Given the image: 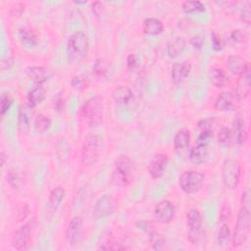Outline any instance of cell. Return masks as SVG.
I'll list each match as a JSON object with an SVG mask.
<instances>
[{
  "label": "cell",
  "mask_w": 251,
  "mask_h": 251,
  "mask_svg": "<svg viewBox=\"0 0 251 251\" xmlns=\"http://www.w3.org/2000/svg\"><path fill=\"white\" fill-rule=\"evenodd\" d=\"M134 166L132 159L128 156H119L115 163L111 174L110 182L113 186L119 188H126L133 181Z\"/></svg>",
  "instance_id": "obj_1"
},
{
  "label": "cell",
  "mask_w": 251,
  "mask_h": 251,
  "mask_svg": "<svg viewBox=\"0 0 251 251\" xmlns=\"http://www.w3.org/2000/svg\"><path fill=\"white\" fill-rule=\"evenodd\" d=\"M89 41L88 35L82 31H76L70 35L67 43V56L70 62L80 63L89 53Z\"/></svg>",
  "instance_id": "obj_2"
},
{
  "label": "cell",
  "mask_w": 251,
  "mask_h": 251,
  "mask_svg": "<svg viewBox=\"0 0 251 251\" xmlns=\"http://www.w3.org/2000/svg\"><path fill=\"white\" fill-rule=\"evenodd\" d=\"M80 115L82 120L88 127H99L103 123L104 117L103 100L99 96L89 98L83 105Z\"/></svg>",
  "instance_id": "obj_3"
},
{
  "label": "cell",
  "mask_w": 251,
  "mask_h": 251,
  "mask_svg": "<svg viewBox=\"0 0 251 251\" xmlns=\"http://www.w3.org/2000/svg\"><path fill=\"white\" fill-rule=\"evenodd\" d=\"M104 149L103 138L96 134L90 133L86 136L82 149V162L86 167L95 165L100 159Z\"/></svg>",
  "instance_id": "obj_4"
},
{
  "label": "cell",
  "mask_w": 251,
  "mask_h": 251,
  "mask_svg": "<svg viewBox=\"0 0 251 251\" xmlns=\"http://www.w3.org/2000/svg\"><path fill=\"white\" fill-rule=\"evenodd\" d=\"M250 233V211L248 207L241 206L237 214V220L233 236V244L236 247L244 244Z\"/></svg>",
  "instance_id": "obj_5"
},
{
  "label": "cell",
  "mask_w": 251,
  "mask_h": 251,
  "mask_svg": "<svg viewBox=\"0 0 251 251\" xmlns=\"http://www.w3.org/2000/svg\"><path fill=\"white\" fill-rule=\"evenodd\" d=\"M241 176V166L238 160L227 159L222 167V178L226 188L235 190L237 188Z\"/></svg>",
  "instance_id": "obj_6"
},
{
  "label": "cell",
  "mask_w": 251,
  "mask_h": 251,
  "mask_svg": "<svg viewBox=\"0 0 251 251\" xmlns=\"http://www.w3.org/2000/svg\"><path fill=\"white\" fill-rule=\"evenodd\" d=\"M204 184V176L196 171H186L180 178L178 185L182 191L188 194H192L200 191Z\"/></svg>",
  "instance_id": "obj_7"
},
{
  "label": "cell",
  "mask_w": 251,
  "mask_h": 251,
  "mask_svg": "<svg viewBox=\"0 0 251 251\" xmlns=\"http://www.w3.org/2000/svg\"><path fill=\"white\" fill-rule=\"evenodd\" d=\"M187 227L189 229L188 237L192 243H197L202 237V216L196 208H192L187 214Z\"/></svg>",
  "instance_id": "obj_8"
},
{
  "label": "cell",
  "mask_w": 251,
  "mask_h": 251,
  "mask_svg": "<svg viewBox=\"0 0 251 251\" xmlns=\"http://www.w3.org/2000/svg\"><path fill=\"white\" fill-rule=\"evenodd\" d=\"M241 99L236 91H223L215 100V109L220 112H232L238 109Z\"/></svg>",
  "instance_id": "obj_9"
},
{
  "label": "cell",
  "mask_w": 251,
  "mask_h": 251,
  "mask_svg": "<svg viewBox=\"0 0 251 251\" xmlns=\"http://www.w3.org/2000/svg\"><path fill=\"white\" fill-rule=\"evenodd\" d=\"M176 208L172 201L162 200L154 208V218L160 224H169L175 217Z\"/></svg>",
  "instance_id": "obj_10"
},
{
  "label": "cell",
  "mask_w": 251,
  "mask_h": 251,
  "mask_svg": "<svg viewBox=\"0 0 251 251\" xmlns=\"http://www.w3.org/2000/svg\"><path fill=\"white\" fill-rule=\"evenodd\" d=\"M116 199L111 195H104L96 201L94 207V215L96 218L108 217L116 211Z\"/></svg>",
  "instance_id": "obj_11"
},
{
  "label": "cell",
  "mask_w": 251,
  "mask_h": 251,
  "mask_svg": "<svg viewBox=\"0 0 251 251\" xmlns=\"http://www.w3.org/2000/svg\"><path fill=\"white\" fill-rule=\"evenodd\" d=\"M83 226L84 220L80 216L73 217L70 220L66 230V238L70 245H76L80 241L83 233Z\"/></svg>",
  "instance_id": "obj_12"
},
{
  "label": "cell",
  "mask_w": 251,
  "mask_h": 251,
  "mask_svg": "<svg viewBox=\"0 0 251 251\" xmlns=\"http://www.w3.org/2000/svg\"><path fill=\"white\" fill-rule=\"evenodd\" d=\"M31 239V226L30 223L17 230L13 236L12 245L17 250H25L29 247Z\"/></svg>",
  "instance_id": "obj_13"
},
{
  "label": "cell",
  "mask_w": 251,
  "mask_h": 251,
  "mask_svg": "<svg viewBox=\"0 0 251 251\" xmlns=\"http://www.w3.org/2000/svg\"><path fill=\"white\" fill-rule=\"evenodd\" d=\"M169 163V157L167 154L164 153H158L156 154L152 160L150 161L148 165V173L154 180L161 177L168 166Z\"/></svg>",
  "instance_id": "obj_14"
},
{
  "label": "cell",
  "mask_w": 251,
  "mask_h": 251,
  "mask_svg": "<svg viewBox=\"0 0 251 251\" xmlns=\"http://www.w3.org/2000/svg\"><path fill=\"white\" fill-rule=\"evenodd\" d=\"M250 80H251V69H250V64L247 62L245 68L238 75L237 87L236 91L241 100L245 99L250 92Z\"/></svg>",
  "instance_id": "obj_15"
},
{
  "label": "cell",
  "mask_w": 251,
  "mask_h": 251,
  "mask_svg": "<svg viewBox=\"0 0 251 251\" xmlns=\"http://www.w3.org/2000/svg\"><path fill=\"white\" fill-rule=\"evenodd\" d=\"M191 72L192 64L190 62H181L174 64L171 71L172 82L175 85H178L190 76Z\"/></svg>",
  "instance_id": "obj_16"
},
{
  "label": "cell",
  "mask_w": 251,
  "mask_h": 251,
  "mask_svg": "<svg viewBox=\"0 0 251 251\" xmlns=\"http://www.w3.org/2000/svg\"><path fill=\"white\" fill-rule=\"evenodd\" d=\"M236 145L242 147L247 140V132L245 129V122L241 114H237L233 122V132Z\"/></svg>",
  "instance_id": "obj_17"
},
{
  "label": "cell",
  "mask_w": 251,
  "mask_h": 251,
  "mask_svg": "<svg viewBox=\"0 0 251 251\" xmlns=\"http://www.w3.org/2000/svg\"><path fill=\"white\" fill-rule=\"evenodd\" d=\"M26 74L38 86H42L48 80V73L46 69L41 66H29L26 69Z\"/></svg>",
  "instance_id": "obj_18"
},
{
  "label": "cell",
  "mask_w": 251,
  "mask_h": 251,
  "mask_svg": "<svg viewBox=\"0 0 251 251\" xmlns=\"http://www.w3.org/2000/svg\"><path fill=\"white\" fill-rule=\"evenodd\" d=\"M209 158V150L206 145L197 143L190 152V160L194 165H202L207 162Z\"/></svg>",
  "instance_id": "obj_19"
},
{
  "label": "cell",
  "mask_w": 251,
  "mask_h": 251,
  "mask_svg": "<svg viewBox=\"0 0 251 251\" xmlns=\"http://www.w3.org/2000/svg\"><path fill=\"white\" fill-rule=\"evenodd\" d=\"M210 80L214 87L218 89L225 88L231 84V79L226 72L222 69L215 68L210 73Z\"/></svg>",
  "instance_id": "obj_20"
},
{
  "label": "cell",
  "mask_w": 251,
  "mask_h": 251,
  "mask_svg": "<svg viewBox=\"0 0 251 251\" xmlns=\"http://www.w3.org/2000/svg\"><path fill=\"white\" fill-rule=\"evenodd\" d=\"M191 142V133L188 129H181L177 132L174 137V147L177 150H185Z\"/></svg>",
  "instance_id": "obj_21"
},
{
  "label": "cell",
  "mask_w": 251,
  "mask_h": 251,
  "mask_svg": "<svg viewBox=\"0 0 251 251\" xmlns=\"http://www.w3.org/2000/svg\"><path fill=\"white\" fill-rule=\"evenodd\" d=\"M112 98L117 104L126 105L128 104L133 98V91L130 88L125 86L117 87L112 91Z\"/></svg>",
  "instance_id": "obj_22"
},
{
  "label": "cell",
  "mask_w": 251,
  "mask_h": 251,
  "mask_svg": "<svg viewBox=\"0 0 251 251\" xmlns=\"http://www.w3.org/2000/svg\"><path fill=\"white\" fill-rule=\"evenodd\" d=\"M164 30L163 23L156 18H148L143 22V31L148 35H158Z\"/></svg>",
  "instance_id": "obj_23"
},
{
  "label": "cell",
  "mask_w": 251,
  "mask_h": 251,
  "mask_svg": "<svg viewBox=\"0 0 251 251\" xmlns=\"http://www.w3.org/2000/svg\"><path fill=\"white\" fill-rule=\"evenodd\" d=\"M44 99H45V89L42 86H37L34 89H32L27 96L28 105L30 107V108H33V107L40 105Z\"/></svg>",
  "instance_id": "obj_24"
},
{
  "label": "cell",
  "mask_w": 251,
  "mask_h": 251,
  "mask_svg": "<svg viewBox=\"0 0 251 251\" xmlns=\"http://www.w3.org/2000/svg\"><path fill=\"white\" fill-rule=\"evenodd\" d=\"M20 40L23 45L27 48H33L39 44V38L37 33L31 30L22 29L20 30Z\"/></svg>",
  "instance_id": "obj_25"
},
{
  "label": "cell",
  "mask_w": 251,
  "mask_h": 251,
  "mask_svg": "<svg viewBox=\"0 0 251 251\" xmlns=\"http://www.w3.org/2000/svg\"><path fill=\"white\" fill-rule=\"evenodd\" d=\"M186 48V41L183 38H177L167 45V54L170 58L180 56Z\"/></svg>",
  "instance_id": "obj_26"
},
{
  "label": "cell",
  "mask_w": 251,
  "mask_h": 251,
  "mask_svg": "<svg viewBox=\"0 0 251 251\" xmlns=\"http://www.w3.org/2000/svg\"><path fill=\"white\" fill-rule=\"evenodd\" d=\"M246 64L247 62H245L244 59L239 56H232L226 62L228 70L234 75H239L245 68Z\"/></svg>",
  "instance_id": "obj_27"
},
{
  "label": "cell",
  "mask_w": 251,
  "mask_h": 251,
  "mask_svg": "<svg viewBox=\"0 0 251 251\" xmlns=\"http://www.w3.org/2000/svg\"><path fill=\"white\" fill-rule=\"evenodd\" d=\"M30 109V107L28 106H21L20 111H19V129L22 132H26L30 129V114L29 110Z\"/></svg>",
  "instance_id": "obj_28"
},
{
  "label": "cell",
  "mask_w": 251,
  "mask_h": 251,
  "mask_svg": "<svg viewBox=\"0 0 251 251\" xmlns=\"http://www.w3.org/2000/svg\"><path fill=\"white\" fill-rule=\"evenodd\" d=\"M64 197H65V190L62 187L54 188L49 193V197H48L49 206L52 209H56L61 204Z\"/></svg>",
  "instance_id": "obj_29"
},
{
  "label": "cell",
  "mask_w": 251,
  "mask_h": 251,
  "mask_svg": "<svg viewBox=\"0 0 251 251\" xmlns=\"http://www.w3.org/2000/svg\"><path fill=\"white\" fill-rule=\"evenodd\" d=\"M183 11L187 14H192V13H201L205 12L206 8L205 5L201 1H185L182 5Z\"/></svg>",
  "instance_id": "obj_30"
},
{
  "label": "cell",
  "mask_w": 251,
  "mask_h": 251,
  "mask_svg": "<svg viewBox=\"0 0 251 251\" xmlns=\"http://www.w3.org/2000/svg\"><path fill=\"white\" fill-rule=\"evenodd\" d=\"M50 127H51V120L47 116L44 114H40L37 118H35L34 128L39 133H45L50 129Z\"/></svg>",
  "instance_id": "obj_31"
},
{
  "label": "cell",
  "mask_w": 251,
  "mask_h": 251,
  "mask_svg": "<svg viewBox=\"0 0 251 251\" xmlns=\"http://www.w3.org/2000/svg\"><path fill=\"white\" fill-rule=\"evenodd\" d=\"M232 236H231V231L227 223L222 224L219 233H218V243L221 246H227L230 241H231Z\"/></svg>",
  "instance_id": "obj_32"
},
{
  "label": "cell",
  "mask_w": 251,
  "mask_h": 251,
  "mask_svg": "<svg viewBox=\"0 0 251 251\" xmlns=\"http://www.w3.org/2000/svg\"><path fill=\"white\" fill-rule=\"evenodd\" d=\"M13 103V98L9 93H2L1 98H0V113L1 116H4Z\"/></svg>",
  "instance_id": "obj_33"
},
{
  "label": "cell",
  "mask_w": 251,
  "mask_h": 251,
  "mask_svg": "<svg viewBox=\"0 0 251 251\" xmlns=\"http://www.w3.org/2000/svg\"><path fill=\"white\" fill-rule=\"evenodd\" d=\"M71 86L77 90H84L89 87V80L84 76H75L71 80Z\"/></svg>",
  "instance_id": "obj_34"
},
{
  "label": "cell",
  "mask_w": 251,
  "mask_h": 251,
  "mask_svg": "<svg viewBox=\"0 0 251 251\" xmlns=\"http://www.w3.org/2000/svg\"><path fill=\"white\" fill-rule=\"evenodd\" d=\"M232 138H233L232 131L226 127H222L218 133V142L220 145L223 146L228 145V143L232 140Z\"/></svg>",
  "instance_id": "obj_35"
},
{
  "label": "cell",
  "mask_w": 251,
  "mask_h": 251,
  "mask_svg": "<svg viewBox=\"0 0 251 251\" xmlns=\"http://www.w3.org/2000/svg\"><path fill=\"white\" fill-rule=\"evenodd\" d=\"M232 217V210H231V207L229 204H224L221 208V211H220V216H219V219H220V222L225 224L227 222L230 221Z\"/></svg>",
  "instance_id": "obj_36"
},
{
  "label": "cell",
  "mask_w": 251,
  "mask_h": 251,
  "mask_svg": "<svg viewBox=\"0 0 251 251\" xmlns=\"http://www.w3.org/2000/svg\"><path fill=\"white\" fill-rule=\"evenodd\" d=\"M231 39L236 44H242L247 41V34L240 30H235L231 32Z\"/></svg>",
  "instance_id": "obj_37"
},
{
  "label": "cell",
  "mask_w": 251,
  "mask_h": 251,
  "mask_svg": "<svg viewBox=\"0 0 251 251\" xmlns=\"http://www.w3.org/2000/svg\"><path fill=\"white\" fill-rule=\"evenodd\" d=\"M240 19L243 21L246 25H250L251 22V8H250V2H247L245 6H243L241 12H240Z\"/></svg>",
  "instance_id": "obj_38"
},
{
  "label": "cell",
  "mask_w": 251,
  "mask_h": 251,
  "mask_svg": "<svg viewBox=\"0 0 251 251\" xmlns=\"http://www.w3.org/2000/svg\"><path fill=\"white\" fill-rule=\"evenodd\" d=\"M212 45H213L214 50H216V51H220L224 47L223 40L221 39L220 35L216 32H214L212 34Z\"/></svg>",
  "instance_id": "obj_39"
},
{
  "label": "cell",
  "mask_w": 251,
  "mask_h": 251,
  "mask_svg": "<svg viewBox=\"0 0 251 251\" xmlns=\"http://www.w3.org/2000/svg\"><path fill=\"white\" fill-rule=\"evenodd\" d=\"M106 73H107V71H106L105 66L102 64V62L97 61L96 64L93 67V74L97 78L101 79V78H105L106 77Z\"/></svg>",
  "instance_id": "obj_40"
},
{
  "label": "cell",
  "mask_w": 251,
  "mask_h": 251,
  "mask_svg": "<svg viewBox=\"0 0 251 251\" xmlns=\"http://www.w3.org/2000/svg\"><path fill=\"white\" fill-rule=\"evenodd\" d=\"M191 44L195 49H201L204 44V38L200 34L194 35V37H192L191 40Z\"/></svg>",
  "instance_id": "obj_41"
},
{
  "label": "cell",
  "mask_w": 251,
  "mask_h": 251,
  "mask_svg": "<svg viewBox=\"0 0 251 251\" xmlns=\"http://www.w3.org/2000/svg\"><path fill=\"white\" fill-rule=\"evenodd\" d=\"M127 66L130 70H135L138 67V58L135 54H130L127 58Z\"/></svg>",
  "instance_id": "obj_42"
},
{
  "label": "cell",
  "mask_w": 251,
  "mask_h": 251,
  "mask_svg": "<svg viewBox=\"0 0 251 251\" xmlns=\"http://www.w3.org/2000/svg\"><path fill=\"white\" fill-rule=\"evenodd\" d=\"M25 6L21 3H16L14 4V6L11 8V14L13 16H20L22 14V12L24 11Z\"/></svg>",
  "instance_id": "obj_43"
},
{
  "label": "cell",
  "mask_w": 251,
  "mask_h": 251,
  "mask_svg": "<svg viewBox=\"0 0 251 251\" xmlns=\"http://www.w3.org/2000/svg\"><path fill=\"white\" fill-rule=\"evenodd\" d=\"M8 181H9V183H10L11 186H13L14 188H18L19 177H18V175H17L16 173H13V172H10V173H9Z\"/></svg>",
  "instance_id": "obj_44"
},
{
  "label": "cell",
  "mask_w": 251,
  "mask_h": 251,
  "mask_svg": "<svg viewBox=\"0 0 251 251\" xmlns=\"http://www.w3.org/2000/svg\"><path fill=\"white\" fill-rule=\"evenodd\" d=\"M249 192L246 191L243 194H242V197H241V204L242 206H245V207H248L249 205Z\"/></svg>",
  "instance_id": "obj_45"
},
{
  "label": "cell",
  "mask_w": 251,
  "mask_h": 251,
  "mask_svg": "<svg viewBox=\"0 0 251 251\" xmlns=\"http://www.w3.org/2000/svg\"><path fill=\"white\" fill-rule=\"evenodd\" d=\"M64 99L59 98L56 102H55V108L57 109V111H62L64 109Z\"/></svg>",
  "instance_id": "obj_46"
},
{
  "label": "cell",
  "mask_w": 251,
  "mask_h": 251,
  "mask_svg": "<svg viewBox=\"0 0 251 251\" xmlns=\"http://www.w3.org/2000/svg\"><path fill=\"white\" fill-rule=\"evenodd\" d=\"M92 8H93V12L98 16V10H99L100 13H101V12H102L103 5H102V3H100V2H94V3H92Z\"/></svg>",
  "instance_id": "obj_47"
},
{
  "label": "cell",
  "mask_w": 251,
  "mask_h": 251,
  "mask_svg": "<svg viewBox=\"0 0 251 251\" xmlns=\"http://www.w3.org/2000/svg\"><path fill=\"white\" fill-rule=\"evenodd\" d=\"M5 64H7V69L10 68L13 65V59L8 57V58H3L1 61V68L5 66Z\"/></svg>",
  "instance_id": "obj_48"
},
{
  "label": "cell",
  "mask_w": 251,
  "mask_h": 251,
  "mask_svg": "<svg viewBox=\"0 0 251 251\" xmlns=\"http://www.w3.org/2000/svg\"><path fill=\"white\" fill-rule=\"evenodd\" d=\"M5 161H6V155H5V153L2 151V152H1V166H2V167L5 165Z\"/></svg>",
  "instance_id": "obj_49"
}]
</instances>
